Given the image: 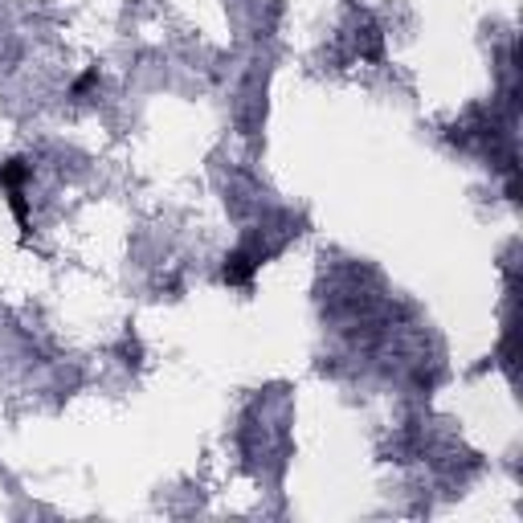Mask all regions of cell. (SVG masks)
I'll use <instances>...</instances> for the list:
<instances>
[{
  "mask_svg": "<svg viewBox=\"0 0 523 523\" xmlns=\"http://www.w3.org/2000/svg\"><path fill=\"white\" fill-rule=\"evenodd\" d=\"M262 258H266V250H258V245H242V250H233L229 258H225V282L229 286H245V282L254 278V270L262 266Z\"/></svg>",
  "mask_w": 523,
  "mask_h": 523,
  "instance_id": "1",
  "label": "cell"
},
{
  "mask_svg": "<svg viewBox=\"0 0 523 523\" xmlns=\"http://www.w3.org/2000/svg\"><path fill=\"white\" fill-rule=\"evenodd\" d=\"M29 172H33V168L25 160H4L0 164V184H4V192H8V188H25Z\"/></svg>",
  "mask_w": 523,
  "mask_h": 523,
  "instance_id": "2",
  "label": "cell"
},
{
  "mask_svg": "<svg viewBox=\"0 0 523 523\" xmlns=\"http://www.w3.org/2000/svg\"><path fill=\"white\" fill-rule=\"evenodd\" d=\"M94 82H99V70H86V74H82V78L74 82V99H82V94H86V90H90Z\"/></svg>",
  "mask_w": 523,
  "mask_h": 523,
  "instance_id": "4",
  "label": "cell"
},
{
  "mask_svg": "<svg viewBox=\"0 0 523 523\" xmlns=\"http://www.w3.org/2000/svg\"><path fill=\"white\" fill-rule=\"evenodd\" d=\"M8 209L17 217L20 233H29V197H25V188H8Z\"/></svg>",
  "mask_w": 523,
  "mask_h": 523,
  "instance_id": "3",
  "label": "cell"
}]
</instances>
